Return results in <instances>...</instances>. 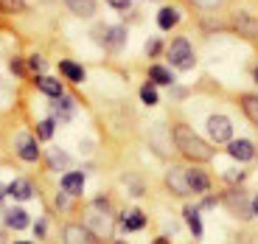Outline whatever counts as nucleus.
Returning <instances> with one entry per match:
<instances>
[{"instance_id":"1","label":"nucleus","mask_w":258,"mask_h":244,"mask_svg":"<svg viewBox=\"0 0 258 244\" xmlns=\"http://www.w3.org/2000/svg\"><path fill=\"white\" fill-rule=\"evenodd\" d=\"M174 146L180 149V154H185L188 160H197V163H205L213 157V146H208L191 127L174 129Z\"/></svg>"},{"instance_id":"2","label":"nucleus","mask_w":258,"mask_h":244,"mask_svg":"<svg viewBox=\"0 0 258 244\" xmlns=\"http://www.w3.org/2000/svg\"><path fill=\"white\" fill-rule=\"evenodd\" d=\"M168 62L171 68H180V71H191L197 59H194V48L185 37H177L171 45H168Z\"/></svg>"},{"instance_id":"3","label":"nucleus","mask_w":258,"mask_h":244,"mask_svg":"<svg viewBox=\"0 0 258 244\" xmlns=\"http://www.w3.org/2000/svg\"><path fill=\"white\" fill-rule=\"evenodd\" d=\"M208 135H211L216 143H230L233 121L227 115H211V118H208Z\"/></svg>"},{"instance_id":"4","label":"nucleus","mask_w":258,"mask_h":244,"mask_svg":"<svg viewBox=\"0 0 258 244\" xmlns=\"http://www.w3.org/2000/svg\"><path fill=\"white\" fill-rule=\"evenodd\" d=\"M87 230L93 233V238H110L112 236V216L107 211H93L87 216Z\"/></svg>"},{"instance_id":"5","label":"nucleus","mask_w":258,"mask_h":244,"mask_svg":"<svg viewBox=\"0 0 258 244\" xmlns=\"http://www.w3.org/2000/svg\"><path fill=\"white\" fill-rule=\"evenodd\" d=\"M14 149H17V154L23 157L26 163H34L39 157V149H37V141H34L28 132H20L17 138H14Z\"/></svg>"},{"instance_id":"6","label":"nucleus","mask_w":258,"mask_h":244,"mask_svg":"<svg viewBox=\"0 0 258 244\" xmlns=\"http://www.w3.org/2000/svg\"><path fill=\"white\" fill-rule=\"evenodd\" d=\"M233 28L239 34H244V37H258V20L250 12H244V9L233 12Z\"/></svg>"},{"instance_id":"7","label":"nucleus","mask_w":258,"mask_h":244,"mask_svg":"<svg viewBox=\"0 0 258 244\" xmlns=\"http://www.w3.org/2000/svg\"><path fill=\"white\" fill-rule=\"evenodd\" d=\"M227 154H230L233 160H252L255 157V146H252V141H247V138H241V141H230V146H227Z\"/></svg>"},{"instance_id":"8","label":"nucleus","mask_w":258,"mask_h":244,"mask_svg":"<svg viewBox=\"0 0 258 244\" xmlns=\"http://www.w3.org/2000/svg\"><path fill=\"white\" fill-rule=\"evenodd\" d=\"M51 109H53V121H71L73 112H76V101L71 96H59L53 98Z\"/></svg>"},{"instance_id":"9","label":"nucleus","mask_w":258,"mask_h":244,"mask_svg":"<svg viewBox=\"0 0 258 244\" xmlns=\"http://www.w3.org/2000/svg\"><path fill=\"white\" fill-rule=\"evenodd\" d=\"M185 177H188V188H191V194L211 191V177H208L202 168H185Z\"/></svg>"},{"instance_id":"10","label":"nucleus","mask_w":258,"mask_h":244,"mask_svg":"<svg viewBox=\"0 0 258 244\" xmlns=\"http://www.w3.org/2000/svg\"><path fill=\"white\" fill-rule=\"evenodd\" d=\"M166 186H168V191L177 194V197L191 194V188H188V177H185V171H180V168H171V171L166 174Z\"/></svg>"},{"instance_id":"11","label":"nucleus","mask_w":258,"mask_h":244,"mask_svg":"<svg viewBox=\"0 0 258 244\" xmlns=\"http://www.w3.org/2000/svg\"><path fill=\"white\" fill-rule=\"evenodd\" d=\"M64 244H93V233L82 225H68L64 227Z\"/></svg>"},{"instance_id":"12","label":"nucleus","mask_w":258,"mask_h":244,"mask_svg":"<svg viewBox=\"0 0 258 244\" xmlns=\"http://www.w3.org/2000/svg\"><path fill=\"white\" fill-rule=\"evenodd\" d=\"M101 42H104L107 48H112V51H121L123 42H126V28H123V26H112V28H107V34L101 37Z\"/></svg>"},{"instance_id":"13","label":"nucleus","mask_w":258,"mask_h":244,"mask_svg":"<svg viewBox=\"0 0 258 244\" xmlns=\"http://www.w3.org/2000/svg\"><path fill=\"white\" fill-rule=\"evenodd\" d=\"M62 188L64 194H71V197H79L84 191V174L82 171H68L62 177Z\"/></svg>"},{"instance_id":"14","label":"nucleus","mask_w":258,"mask_h":244,"mask_svg":"<svg viewBox=\"0 0 258 244\" xmlns=\"http://www.w3.org/2000/svg\"><path fill=\"white\" fill-rule=\"evenodd\" d=\"M48 166H51L53 171H64V168H71V157H68V152L51 146L48 149Z\"/></svg>"},{"instance_id":"15","label":"nucleus","mask_w":258,"mask_h":244,"mask_svg":"<svg viewBox=\"0 0 258 244\" xmlns=\"http://www.w3.org/2000/svg\"><path fill=\"white\" fill-rule=\"evenodd\" d=\"M28 213L23 211V208H12V211H6V225L12 227V230H26L28 227Z\"/></svg>"},{"instance_id":"16","label":"nucleus","mask_w":258,"mask_h":244,"mask_svg":"<svg viewBox=\"0 0 258 244\" xmlns=\"http://www.w3.org/2000/svg\"><path fill=\"white\" fill-rule=\"evenodd\" d=\"M177 23H180V12H177L174 6H166L157 12V26L163 28V31H168V28H174Z\"/></svg>"},{"instance_id":"17","label":"nucleus","mask_w":258,"mask_h":244,"mask_svg":"<svg viewBox=\"0 0 258 244\" xmlns=\"http://www.w3.org/2000/svg\"><path fill=\"white\" fill-rule=\"evenodd\" d=\"M76 17H93L96 14V0H64Z\"/></svg>"},{"instance_id":"18","label":"nucleus","mask_w":258,"mask_h":244,"mask_svg":"<svg viewBox=\"0 0 258 244\" xmlns=\"http://www.w3.org/2000/svg\"><path fill=\"white\" fill-rule=\"evenodd\" d=\"M227 205H230V211H236V216H239V219H250L252 216V208L244 202V197H241L239 191L227 197Z\"/></svg>"},{"instance_id":"19","label":"nucleus","mask_w":258,"mask_h":244,"mask_svg":"<svg viewBox=\"0 0 258 244\" xmlns=\"http://www.w3.org/2000/svg\"><path fill=\"white\" fill-rule=\"evenodd\" d=\"M9 194H12L14 199H20V202H26V199L34 197V186L28 180H14L12 186H9Z\"/></svg>"},{"instance_id":"20","label":"nucleus","mask_w":258,"mask_h":244,"mask_svg":"<svg viewBox=\"0 0 258 244\" xmlns=\"http://www.w3.org/2000/svg\"><path fill=\"white\" fill-rule=\"evenodd\" d=\"M59 71H62V76H68L71 82H84V68L76 62H71V59H64V62H59Z\"/></svg>"},{"instance_id":"21","label":"nucleus","mask_w":258,"mask_h":244,"mask_svg":"<svg viewBox=\"0 0 258 244\" xmlns=\"http://www.w3.org/2000/svg\"><path fill=\"white\" fill-rule=\"evenodd\" d=\"M149 82L160 84V87H168V84L174 82V76H171V71H166L163 65H152V71H149Z\"/></svg>"},{"instance_id":"22","label":"nucleus","mask_w":258,"mask_h":244,"mask_svg":"<svg viewBox=\"0 0 258 244\" xmlns=\"http://www.w3.org/2000/svg\"><path fill=\"white\" fill-rule=\"evenodd\" d=\"M37 87L45 93V96H51V98H59V96H62V84H59V79L39 76V79H37Z\"/></svg>"},{"instance_id":"23","label":"nucleus","mask_w":258,"mask_h":244,"mask_svg":"<svg viewBox=\"0 0 258 244\" xmlns=\"http://www.w3.org/2000/svg\"><path fill=\"white\" fill-rule=\"evenodd\" d=\"M152 149H155L157 154H171V143H168V138H163V127H157L155 132H152Z\"/></svg>"},{"instance_id":"24","label":"nucleus","mask_w":258,"mask_h":244,"mask_svg":"<svg viewBox=\"0 0 258 244\" xmlns=\"http://www.w3.org/2000/svg\"><path fill=\"white\" fill-rule=\"evenodd\" d=\"M185 222L191 225V233H194V238H202V219H200V211L197 208H185Z\"/></svg>"},{"instance_id":"25","label":"nucleus","mask_w":258,"mask_h":244,"mask_svg":"<svg viewBox=\"0 0 258 244\" xmlns=\"http://www.w3.org/2000/svg\"><path fill=\"white\" fill-rule=\"evenodd\" d=\"M143 225H146L143 211H129L126 216H123V227H126V230H141Z\"/></svg>"},{"instance_id":"26","label":"nucleus","mask_w":258,"mask_h":244,"mask_svg":"<svg viewBox=\"0 0 258 244\" xmlns=\"http://www.w3.org/2000/svg\"><path fill=\"white\" fill-rule=\"evenodd\" d=\"M241 109L247 112L252 124H258V96H244L241 98Z\"/></svg>"},{"instance_id":"27","label":"nucleus","mask_w":258,"mask_h":244,"mask_svg":"<svg viewBox=\"0 0 258 244\" xmlns=\"http://www.w3.org/2000/svg\"><path fill=\"white\" fill-rule=\"evenodd\" d=\"M141 98H143V104H146V107H155V104L160 101V98H157L155 84H152V82H149V84H143V87H141Z\"/></svg>"},{"instance_id":"28","label":"nucleus","mask_w":258,"mask_h":244,"mask_svg":"<svg viewBox=\"0 0 258 244\" xmlns=\"http://www.w3.org/2000/svg\"><path fill=\"white\" fill-rule=\"evenodd\" d=\"M53 127H56V121H53V118L39 121V124H37V135L42 138V141H51V138H53Z\"/></svg>"},{"instance_id":"29","label":"nucleus","mask_w":258,"mask_h":244,"mask_svg":"<svg viewBox=\"0 0 258 244\" xmlns=\"http://www.w3.org/2000/svg\"><path fill=\"white\" fill-rule=\"evenodd\" d=\"M0 9L9 14H23L26 12V0H0Z\"/></svg>"},{"instance_id":"30","label":"nucleus","mask_w":258,"mask_h":244,"mask_svg":"<svg viewBox=\"0 0 258 244\" xmlns=\"http://www.w3.org/2000/svg\"><path fill=\"white\" fill-rule=\"evenodd\" d=\"M191 3H194V6H200V9H208V12L222 6V0H191Z\"/></svg>"},{"instance_id":"31","label":"nucleus","mask_w":258,"mask_h":244,"mask_svg":"<svg viewBox=\"0 0 258 244\" xmlns=\"http://www.w3.org/2000/svg\"><path fill=\"white\" fill-rule=\"evenodd\" d=\"M107 3H110L115 12H126V9L132 6V0H107Z\"/></svg>"},{"instance_id":"32","label":"nucleus","mask_w":258,"mask_h":244,"mask_svg":"<svg viewBox=\"0 0 258 244\" xmlns=\"http://www.w3.org/2000/svg\"><path fill=\"white\" fill-rule=\"evenodd\" d=\"M34 233H37V238H45V233H48V222H45V219H39L37 225H34Z\"/></svg>"},{"instance_id":"33","label":"nucleus","mask_w":258,"mask_h":244,"mask_svg":"<svg viewBox=\"0 0 258 244\" xmlns=\"http://www.w3.org/2000/svg\"><path fill=\"white\" fill-rule=\"evenodd\" d=\"M160 53V39H152L149 42V56H157Z\"/></svg>"},{"instance_id":"34","label":"nucleus","mask_w":258,"mask_h":244,"mask_svg":"<svg viewBox=\"0 0 258 244\" xmlns=\"http://www.w3.org/2000/svg\"><path fill=\"white\" fill-rule=\"evenodd\" d=\"M31 68H34V71H42V59H39V56H31Z\"/></svg>"},{"instance_id":"35","label":"nucleus","mask_w":258,"mask_h":244,"mask_svg":"<svg viewBox=\"0 0 258 244\" xmlns=\"http://www.w3.org/2000/svg\"><path fill=\"white\" fill-rule=\"evenodd\" d=\"M250 208H252V213H255V216H258V197L252 199V205H250Z\"/></svg>"},{"instance_id":"36","label":"nucleus","mask_w":258,"mask_h":244,"mask_svg":"<svg viewBox=\"0 0 258 244\" xmlns=\"http://www.w3.org/2000/svg\"><path fill=\"white\" fill-rule=\"evenodd\" d=\"M252 79H255V84H258V65H255V71H252Z\"/></svg>"},{"instance_id":"37","label":"nucleus","mask_w":258,"mask_h":244,"mask_svg":"<svg viewBox=\"0 0 258 244\" xmlns=\"http://www.w3.org/2000/svg\"><path fill=\"white\" fill-rule=\"evenodd\" d=\"M155 244H168V241H166V238H157V241H155Z\"/></svg>"},{"instance_id":"38","label":"nucleus","mask_w":258,"mask_h":244,"mask_svg":"<svg viewBox=\"0 0 258 244\" xmlns=\"http://www.w3.org/2000/svg\"><path fill=\"white\" fill-rule=\"evenodd\" d=\"M115 244H126V241H115Z\"/></svg>"},{"instance_id":"39","label":"nucleus","mask_w":258,"mask_h":244,"mask_svg":"<svg viewBox=\"0 0 258 244\" xmlns=\"http://www.w3.org/2000/svg\"><path fill=\"white\" fill-rule=\"evenodd\" d=\"M17 244H28V241H17Z\"/></svg>"}]
</instances>
